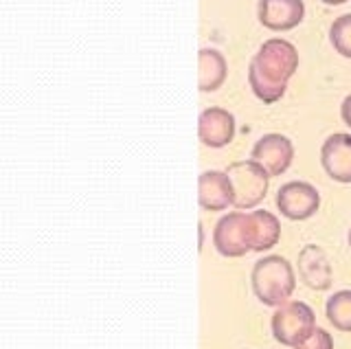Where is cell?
<instances>
[{
  "mask_svg": "<svg viewBox=\"0 0 351 349\" xmlns=\"http://www.w3.org/2000/svg\"><path fill=\"white\" fill-rule=\"evenodd\" d=\"M259 23L270 31H290L303 23V0H259Z\"/></svg>",
  "mask_w": 351,
  "mask_h": 349,
  "instance_id": "10",
  "label": "cell"
},
{
  "mask_svg": "<svg viewBox=\"0 0 351 349\" xmlns=\"http://www.w3.org/2000/svg\"><path fill=\"white\" fill-rule=\"evenodd\" d=\"M274 202H277V209L281 215H285L288 220L301 222L318 211V206H321V193L310 182L292 180L279 187Z\"/></svg>",
  "mask_w": 351,
  "mask_h": 349,
  "instance_id": "5",
  "label": "cell"
},
{
  "mask_svg": "<svg viewBox=\"0 0 351 349\" xmlns=\"http://www.w3.org/2000/svg\"><path fill=\"white\" fill-rule=\"evenodd\" d=\"M296 69H299V51L292 42L283 38L266 40L248 67L250 88L263 104L279 101Z\"/></svg>",
  "mask_w": 351,
  "mask_h": 349,
  "instance_id": "1",
  "label": "cell"
},
{
  "mask_svg": "<svg viewBox=\"0 0 351 349\" xmlns=\"http://www.w3.org/2000/svg\"><path fill=\"white\" fill-rule=\"evenodd\" d=\"M340 117H343V121L351 128V95L345 97L343 106H340Z\"/></svg>",
  "mask_w": 351,
  "mask_h": 349,
  "instance_id": "18",
  "label": "cell"
},
{
  "mask_svg": "<svg viewBox=\"0 0 351 349\" xmlns=\"http://www.w3.org/2000/svg\"><path fill=\"white\" fill-rule=\"evenodd\" d=\"M197 202L204 211H226L233 206V184L226 171L208 169L197 178Z\"/></svg>",
  "mask_w": 351,
  "mask_h": 349,
  "instance_id": "9",
  "label": "cell"
},
{
  "mask_svg": "<svg viewBox=\"0 0 351 349\" xmlns=\"http://www.w3.org/2000/svg\"><path fill=\"white\" fill-rule=\"evenodd\" d=\"M329 40L340 56L351 60V14L338 16L334 20L332 29H329Z\"/></svg>",
  "mask_w": 351,
  "mask_h": 349,
  "instance_id": "16",
  "label": "cell"
},
{
  "mask_svg": "<svg viewBox=\"0 0 351 349\" xmlns=\"http://www.w3.org/2000/svg\"><path fill=\"white\" fill-rule=\"evenodd\" d=\"M228 64L226 58L215 49H200L197 53V88L213 93L226 82Z\"/></svg>",
  "mask_w": 351,
  "mask_h": 349,
  "instance_id": "14",
  "label": "cell"
},
{
  "mask_svg": "<svg viewBox=\"0 0 351 349\" xmlns=\"http://www.w3.org/2000/svg\"><path fill=\"white\" fill-rule=\"evenodd\" d=\"M349 246H351V231H349Z\"/></svg>",
  "mask_w": 351,
  "mask_h": 349,
  "instance_id": "20",
  "label": "cell"
},
{
  "mask_svg": "<svg viewBox=\"0 0 351 349\" xmlns=\"http://www.w3.org/2000/svg\"><path fill=\"white\" fill-rule=\"evenodd\" d=\"M226 173L233 184V206L237 211H248L266 198L270 173L257 160H235L226 167Z\"/></svg>",
  "mask_w": 351,
  "mask_h": 349,
  "instance_id": "3",
  "label": "cell"
},
{
  "mask_svg": "<svg viewBox=\"0 0 351 349\" xmlns=\"http://www.w3.org/2000/svg\"><path fill=\"white\" fill-rule=\"evenodd\" d=\"M250 158L257 160L270 176H281L290 169L294 160V145L288 136L283 134H263L255 145H252Z\"/></svg>",
  "mask_w": 351,
  "mask_h": 349,
  "instance_id": "7",
  "label": "cell"
},
{
  "mask_svg": "<svg viewBox=\"0 0 351 349\" xmlns=\"http://www.w3.org/2000/svg\"><path fill=\"white\" fill-rule=\"evenodd\" d=\"M299 275L312 290H327L332 286V264L323 248L314 244L305 246L299 255Z\"/></svg>",
  "mask_w": 351,
  "mask_h": 349,
  "instance_id": "13",
  "label": "cell"
},
{
  "mask_svg": "<svg viewBox=\"0 0 351 349\" xmlns=\"http://www.w3.org/2000/svg\"><path fill=\"white\" fill-rule=\"evenodd\" d=\"M246 235H248V246L255 253L261 250H270L277 246L281 237V224L279 217L270 211H252L246 213Z\"/></svg>",
  "mask_w": 351,
  "mask_h": 349,
  "instance_id": "12",
  "label": "cell"
},
{
  "mask_svg": "<svg viewBox=\"0 0 351 349\" xmlns=\"http://www.w3.org/2000/svg\"><path fill=\"white\" fill-rule=\"evenodd\" d=\"M294 349H334V338L327 330H323V327H316V330Z\"/></svg>",
  "mask_w": 351,
  "mask_h": 349,
  "instance_id": "17",
  "label": "cell"
},
{
  "mask_svg": "<svg viewBox=\"0 0 351 349\" xmlns=\"http://www.w3.org/2000/svg\"><path fill=\"white\" fill-rule=\"evenodd\" d=\"M272 336L285 347H296L316 330V314L303 301H288L272 314Z\"/></svg>",
  "mask_w": 351,
  "mask_h": 349,
  "instance_id": "4",
  "label": "cell"
},
{
  "mask_svg": "<svg viewBox=\"0 0 351 349\" xmlns=\"http://www.w3.org/2000/svg\"><path fill=\"white\" fill-rule=\"evenodd\" d=\"M325 314L338 332L351 334V290L334 292L325 303Z\"/></svg>",
  "mask_w": 351,
  "mask_h": 349,
  "instance_id": "15",
  "label": "cell"
},
{
  "mask_svg": "<svg viewBox=\"0 0 351 349\" xmlns=\"http://www.w3.org/2000/svg\"><path fill=\"white\" fill-rule=\"evenodd\" d=\"M325 5H332V7H336V5H345L347 0H323Z\"/></svg>",
  "mask_w": 351,
  "mask_h": 349,
  "instance_id": "19",
  "label": "cell"
},
{
  "mask_svg": "<svg viewBox=\"0 0 351 349\" xmlns=\"http://www.w3.org/2000/svg\"><path fill=\"white\" fill-rule=\"evenodd\" d=\"M213 246L219 255L228 259H237L250 253L244 211H230L219 217L213 228Z\"/></svg>",
  "mask_w": 351,
  "mask_h": 349,
  "instance_id": "6",
  "label": "cell"
},
{
  "mask_svg": "<svg viewBox=\"0 0 351 349\" xmlns=\"http://www.w3.org/2000/svg\"><path fill=\"white\" fill-rule=\"evenodd\" d=\"M197 136L206 147H226L235 136V117L226 108H206L197 119Z\"/></svg>",
  "mask_w": 351,
  "mask_h": 349,
  "instance_id": "8",
  "label": "cell"
},
{
  "mask_svg": "<svg viewBox=\"0 0 351 349\" xmlns=\"http://www.w3.org/2000/svg\"><path fill=\"white\" fill-rule=\"evenodd\" d=\"M250 281L255 297L268 308H279V305L288 303L296 288V275L292 264L279 255H268L259 259L252 266Z\"/></svg>",
  "mask_w": 351,
  "mask_h": 349,
  "instance_id": "2",
  "label": "cell"
},
{
  "mask_svg": "<svg viewBox=\"0 0 351 349\" xmlns=\"http://www.w3.org/2000/svg\"><path fill=\"white\" fill-rule=\"evenodd\" d=\"M321 163L325 173L336 182H351V134L336 132L321 147Z\"/></svg>",
  "mask_w": 351,
  "mask_h": 349,
  "instance_id": "11",
  "label": "cell"
}]
</instances>
